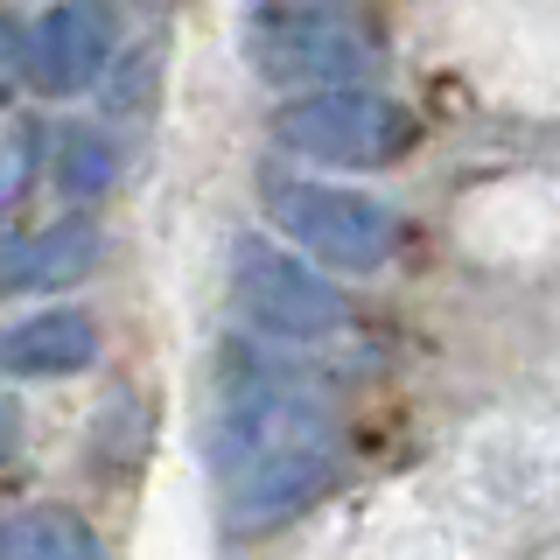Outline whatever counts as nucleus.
I'll list each match as a JSON object with an SVG mask.
<instances>
[{
	"label": "nucleus",
	"mask_w": 560,
	"mask_h": 560,
	"mask_svg": "<svg viewBox=\"0 0 560 560\" xmlns=\"http://www.w3.org/2000/svg\"><path fill=\"white\" fill-rule=\"evenodd\" d=\"M218 469L238 533L308 512L337 477V420L315 393L280 378H245L218 413Z\"/></svg>",
	"instance_id": "f257e3e1"
},
{
	"label": "nucleus",
	"mask_w": 560,
	"mask_h": 560,
	"mask_svg": "<svg viewBox=\"0 0 560 560\" xmlns=\"http://www.w3.org/2000/svg\"><path fill=\"white\" fill-rule=\"evenodd\" d=\"M273 140L308 154V162H329V168H385L413 148V119H407V105H393L385 92L323 84V92L280 105Z\"/></svg>",
	"instance_id": "f03ea898"
},
{
	"label": "nucleus",
	"mask_w": 560,
	"mask_h": 560,
	"mask_svg": "<svg viewBox=\"0 0 560 560\" xmlns=\"http://www.w3.org/2000/svg\"><path fill=\"white\" fill-rule=\"evenodd\" d=\"M267 210L302 253L329 259L343 273H378L399 245V218L364 189L337 183H267Z\"/></svg>",
	"instance_id": "7ed1b4c3"
},
{
	"label": "nucleus",
	"mask_w": 560,
	"mask_h": 560,
	"mask_svg": "<svg viewBox=\"0 0 560 560\" xmlns=\"http://www.w3.org/2000/svg\"><path fill=\"white\" fill-rule=\"evenodd\" d=\"M232 302H238L245 323L280 337V343H315L329 329H343V294L315 267H302L294 253H280L273 238H238Z\"/></svg>",
	"instance_id": "20e7f679"
},
{
	"label": "nucleus",
	"mask_w": 560,
	"mask_h": 560,
	"mask_svg": "<svg viewBox=\"0 0 560 560\" xmlns=\"http://www.w3.org/2000/svg\"><path fill=\"white\" fill-rule=\"evenodd\" d=\"M253 63L273 84H358L372 70V43L329 14H267L253 28Z\"/></svg>",
	"instance_id": "39448f33"
},
{
	"label": "nucleus",
	"mask_w": 560,
	"mask_h": 560,
	"mask_svg": "<svg viewBox=\"0 0 560 560\" xmlns=\"http://www.w3.org/2000/svg\"><path fill=\"white\" fill-rule=\"evenodd\" d=\"M105 63H113V14H105L98 0H63V8H49L28 35V70H35V84L57 92V98L84 92Z\"/></svg>",
	"instance_id": "423d86ee"
},
{
	"label": "nucleus",
	"mask_w": 560,
	"mask_h": 560,
	"mask_svg": "<svg viewBox=\"0 0 560 560\" xmlns=\"http://www.w3.org/2000/svg\"><path fill=\"white\" fill-rule=\"evenodd\" d=\"M92 358H98V323L84 308L28 315L0 337V372L14 378H63V372H84Z\"/></svg>",
	"instance_id": "0eeeda50"
},
{
	"label": "nucleus",
	"mask_w": 560,
	"mask_h": 560,
	"mask_svg": "<svg viewBox=\"0 0 560 560\" xmlns=\"http://www.w3.org/2000/svg\"><path fill=\"white\" fill-rule=\"evenodd\" d=\"M0 560H105V547L78 512L43 504V512L0 518Z\"/></svg>",
	"instance_id": "6e6552de"
},
{
	"label": "nucleus",
	"mask_w": 560,
	"mask_h": 560,
	"mask_svg": "<svg viewBox=\"0 0 560 560\" xmlns=\"http://www.w3.org/2000/svg\"><path fill=\"white\" fill-rule=\"evenodd\" d=\"M92 259H98V232H92V224H57V232L28 238L22 253H8L0 280H8V288H63V280H78Z\"/></svg>",
	"instance_id": "1a4fd4ad"
},
{
	"label": "nucleus",
	"mask_w": 560,
	"mask_h": 560,
	"mask_svg": "<svg viewBox=\"0 0 560 560\" xmlns=\"http://www.w3.org/2000/svg\"><path fill=\"white\" fill-rule=\"evenodd\" d=\"M113 175H119V148L105 133L92 127H70L63 133V148H57V183H63V197H78V203H92L113 189Z\"/></svg>",
	"instance_id": "9d476101"
},
{
	"label": "nucleus",
	"mask_w": 560,
	"mask_h": 560,
	"mask_svg": "<svg viewBox=\"0 0 560 560\" xmlns=\"http://www.w3.org/2000/svg\"><path fill=\"white\" fill-rule=\"evenodd\" d=\"M14 442H22V407L0 393V463H8V448H14Z\"/></svg>",
	"instance_id": "9b49d317"
},
{
	"label": "nucleus",
	"mask_w": 560,
	"mask_h": 560,
	"mask_svg": "<svg viewBox=\"0 0 560 560\" xmlns=\"http://www.w3.org/2000/svg\"><path fill=\"white\" fill-rule=\"evenodd\" d=\"M273 14H315V8H329V0H267Z\"/></svg>",
	"instance_id": "f8f14e48"
},
{
	"label": "nucleus",
	"mask_w": 560,
	"mask_h": 560,
	"mask_svg": "<svg viewBox=\"0 0 560 560\" xmlns=\"http://www.w3.org/2000/svg\"><path fill=\"white\" fill-rule=\"evenodd\" d=\"M8 57H14V28L0 22V63H8Z\"/></svg>",
	"instance_id": "ddd939ff"
}]
</instances>
